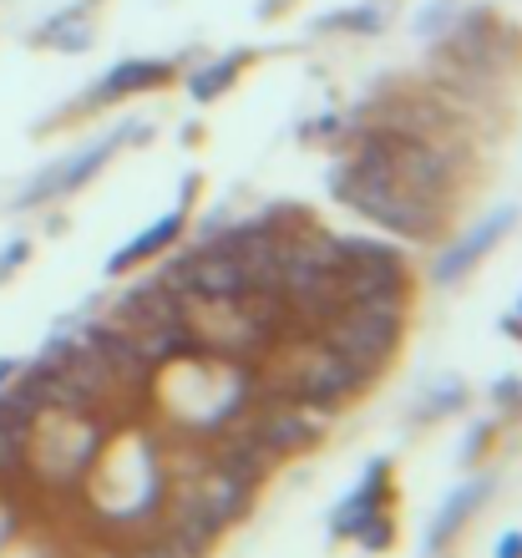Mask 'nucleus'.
<instances>
[{"label": "nucleus", "instance_id": "f257e3e1", "mask_svg": "<svg viewBox=\"0 0 522 558\" xmlns=\"http://www.w3.org/2000/svg\"><path fill=\"white\" fill-rule=\"evenodd\" d=\"M371 381H376V376H365L361 366H350L345 355H335L319 336H305L300 345H284V397L309 401L319 412H340V407H345L350 397H361Z\"/></svg>", "mask_w": 522, "mask_h": 558}, {"label": "nucleus", "instance_id": "f03ea898", "mask_svg": "<svg viewBox=\"0 0 522 558\" xmlns=\"http://www.w3.org/2000/svg\"><path fill=\"white\" fill-rule=\"evenodd\" d=\"M335 355H345L350 366H361L365 376H380L391 366V355L401 351L406 336V315H380V310H361V305H340L330 320L315 330Z\"/></svg>", "mask_w": 522, "mask_h": 558}, {"label": "nucleus", "instance_id": "7ed1b4c3", "mask_svg": "<svg viewBox=\"0 0 522 558\" xmlns=\"http://www.w3.org/2000/svg\"><path fill=\"white\" fill-rule=\"evenodd\" d=\"M143 133H147L143 122H122L117 133H107V137H97V143H87V147H76V153H66L61 162H51L46 173H36L26 189L15 193V208H41V204H51V198H66V193L87 189L92 178H97L107 162H112L117 147L128 143V137H143Z\"/></svg>", "mask_w": 522, "mask_h": 558}, {"label": "nucleus", "instance_id": "20e7f679", "mask_svg": "<svg viewBox=\"0 0 522 558\" xmlns=\"http://www.w3.org/2000/svg\"><path fill=\"white\" fill-rule=\"evenodd\" d=\"M512 223H518V208H493V214H487L477 229H466V234L457 239V244H451L441 259H436V265H432V279L441 284V290L462 284V279L477 269V259H487V254H493L497 244L508 239Z\"/></svg>", "mask_w": 522, "mask_h": 558}, {"label": "nucleus", "instance_id": "39448f33", "mask_svg": "<svg viewBox=\"0 0 522 558\" xmlns=\"http://www.w3.org/2000/svg\"><path fill=\"white\" fill-rule=\"evenodd\" d=\"M173 487H183L198 508H204L208 518H214L218 529H229V523H239V518L248 513V502H254V493L259 487L254 483H244V477H233V472H223V468H214L208 462L204 472H193L189 483H173Z\"/></svg>", "mask_w": 522, "mask_h": 558}, {"label": "nucleus", "instance_id": "423d86ee", "mask_svg": "<svg viewBox=\"0 0 522 558\" xmlns=\"http://www.w3.org/2000/svg\"><path fill=\"white\" fill-rule=\"evenodd\" d=\"M386 502H391V462H386V457H376V462L365 468L361 487L335 502V513H330V538H355V529H361L365 518L386 513Z\"/></svg>", "mask_w": 522, "mask_h": 558}, {"label": "nucleus", "instance_id": "0eeeda50", "mask_svg": "<svg viewBox=\"0 0 522 558\" xmlns=\"http://www.w3.org/2000/svg\"><path fill=\"white\" fill-rule=\"evenodd\" d=\"M189 290L198 294V300H233V294H248L239 254L223 250V244H198V250L189 254Z\"/></svg>", "mask_w": 522, "mask_h": 558}, {"label": "nucleus", "instance_id": "6e6552de", "mask_svg": "<svg viewBox=\"0 0 522 558\" xmlns=\"http://www.w3.org/2000/svg\"><path fill=\"white\" fill-rule=\"evenodd\" d=\"M183 229H189V204L168 208L158 223H147L143 234H132L128 244H122V250L107 259V275H128V269H137V265H153V259H162V254H168L178 239H183Z\"/></svg>", "mask_w": 522, "mask_h": 558}, {"label": "nucleus", "instance_id": "1a4fd4ad", "mask_svg": "<svg viewBox=\"0 0 522 558\" xmlns=\"http://www.w3.org/2000/svg\"><path fill=\"white\" fill-rule=\"evenodd\" d=\"M162 82H173V61H153V57H128L117 61L112 72L92 87L87 102L102 107V102H117V97H137V92H153L162 87Z\"/></svg>", "mask_w": 522, "mask_h": 558}, {"label": "nucleus", "instance_id": "9d476101", "mask_svg": "<svg viewBox=\"0 0 522 558\" xmlns=\"http://www.w3.org/2000/svg\"><path fill=\"white\" fill-rule=\"evenodd\" d=\"M493 493V477H477V483H462V487H451L447 493V502L436 508V518H432V529H426V548H447L457 533L466 529V518L482 508V498Z\"/></svg>", "mask_w": 522, "mask_h": 558}, {"label": "nucleus", "instance_id": "9b49d317", "mask_svg": "<svg viewBox=\"0 0 522 558\" xmlns=\"http://www.w3.org/2000/svg\"><path fill=\"white\" fill-rule=\"evenodd\" d=\"M36 41H41V46H57V51H87V46L97 41V36H92V26H87V5H72V11L51 15Z\"/></svg>", "mask_w": 522, "mask_h": 558}, {"label": "nucleus", "instance_id": "f8f14e48", "mask_svg": "<svg viewBox=\"0 0 522 558\" xmlns=\"http://www.w3.org/2000/svg\"><path fill=\"white\" fill-rule=\"evenodd\" d=\"M244 61H248V51H233V57L208 61L204 72H193V76H189V97H193V102H214L218 92H229V87H233V76L244 72Z\"/></svg>", "mask_w": 522, "mask_h": 558}, {"label": "nucleus", "instance_id": "ddd939ff", "mask_svg": "<svg viewBox=\"0 0 522 558\" xmlns=\"http://www.w3.org/2000/svg\"><path fill=\"white\" fill-rule=\"evenodd\" d=\"M315 31H355V36H376V31H386V15H380L376 5H350V11L319 15Z\"/></svg>", "mask_w": 522, "mask_h": 558}, {"label": "nucleus", "instance_id": "4468645a", "mask_svg": "<svg viewBox=\"0 0 522 558\" xmlns=\"http://www.w3.org/2000/svg\"><path fill=\"white\" fill-rule=\"evenodd\" d=\"M457 15H462V5H457V0H432V5L416 15V31H421V36H447V31L457 26Z\"/></svg>", "mask_w": 522, "mask_h": 558}, {"label": "nucleus", "instance_id": "2eb2a0df", "mask_svg": "<svg viewBox=\"0 0 522 558\" xmlns=\"http://www.w3.org/2000/svg\"><path fill=\"white\" fill-rule=\"evenodd\" d=\"M391 538H396V523H391L386 513L365 518L361 529H355V544H361L365 554H386V548H391Z\"/></svg>", "mask_w": 522, "mask_h": 558}, {"label": "nucleus", "instance_id": "dca6fc26", "mask_svg": "<svg viewBox=\"0 0 522 558\" xmlns=\"http://www.w3.org/2000/svg\"><path fill=\"white\" fill-rule=\"evenodd\" d=\"M462 401H466V386L447 376V381L432 386V397H426V407H421V412H426V416H447V412H457Z\"/></svg>", "mask_w": 522, "mask_h": 558}, {"label": "nucleus", "instance_id": "f3484780", "mask_svg": "<svg viewBox=\"0 0 522 558\" xmlns=\"http://www.w3.org/2000/svg\"><path fill=\"white\" fill-rule=\"evenodd\" d=\"M122 558H193L183 544H173L168 533H158V538H137L132 548H122Z\"/></svg>", "mask_w": 522, "mask_h": 558}, {"label": "nucleus", "instance_id": "a211bd4d", "mask_svg": "<svg viewBox=\"0 0 522 558\" xmlns=\"http://www.w3.org/2000/svg\"><path fill=\"white\" fill-rule=\"evenodd\" d=\"M26 259H31V239H11V244L0 250V284H5V279H11L21 265H26Z\"/></svg>", "mask_w": 522, "mask_h": 558}, {"label": "nucleus", "instance_id": "6ab92c4d", "mask_svg": "<svg viewBox=\"0 0 522 558\" xmlns=\"http://www.w3.org/2000/svg\"><path fill=\"white\" fill-rule=\"evenodd\" d=\"M487 441H493V426L482 422V432H472V437H466L462 457H466V462H472V457H482V452H487Z\"/></svg>", "mask_w": 522, "mask_h": 558}, {"label": "nucleus", "instance_id": "aec40b11", "mask_svg": "<svg viewBox=\"0 0 522 558\" xmlns=\"http://www.w3.org/2000/svg\"><path fill=\"white\" fill-rule=\"evenodd\" d=\"M497 401H502V407H512V401H522V381L518 376H502V381H497V391H493Z\"/></svg>", "mask_w": 522, "mask_h": 558}, {"label": "nucleus", "instance_id": "412c9836", "mask_svg": "<svg viewBox=\"0 0 522 558\" xmlns=\"http://www.w3.org/2000/svg\"><path fill=\"white\" fill-rule=\"evenodd\" d=\"M497 558H522V533L518 529L497 538Z\"/></svg>", "mask_w": 522, "mask_h": 558}, {"label": "nucleus", "instance_id": "4be33fe9", "mask_svg": "<svg viewBox=\"0 0 522 558\" xmlns=\"http://www.w3.org/2000/svg\"><path fill=\"white\" fill-rule=\"evenodd\" d=\"M11 376H21V361H11V355H0V391H5V381Z\"/></svg>", "mask_w": 522, "mask_h": 558}, {"label": "nucleus", "instance_id": "5701e85b", "mask_svg": "<svg viewBox=\"0 0 522 558\" xmlns=\"http://www.w3.org/2000/svg\"><path fill=\"white\" fill-rule=\"evenodd\" d=\"M518 320H522V300H518Z\"/></svg>", "mask_w": 522, "mask_h": 558}, {"label": "nucleus", "instance_id": "b1692460", "mask_svg": "<svg viewBox=\"0 0 522 558\" xmlns=\"http://www.w3.org/2000/svg\"><path fill=\"white\" fill-rule=\"evenodd\" d=\"M518 340H522V336H518Z\"/></svg>", "mask_w": 522, "mask_h": 558}]
</instances>
